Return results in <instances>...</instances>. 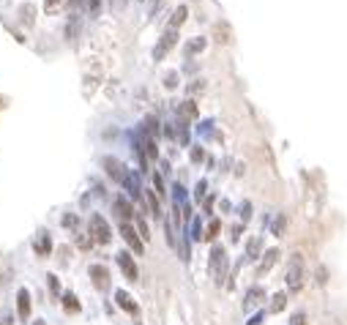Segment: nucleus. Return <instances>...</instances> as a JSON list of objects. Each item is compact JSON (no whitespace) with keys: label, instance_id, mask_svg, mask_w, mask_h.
<instances>
[{"label":"nucleus","instance_id":"obj_28","mask_svg":"<svg viewBox=\"0 0 347 325\" xmlns=\"http://www.w3.org/2000/svg\"><path fill=\"white\" fill-rule=\"evenodd\" d=\"M137 230H140V235L145 238V241L150 238V232H148V224H145V219H142V216H137Z\"/></svg>","mask_w":347,"mask_h":325},{"label":"nucleus","instance_id":"obj_24","mask_svg":"<svg viewBox=\"0 0 347 325\" xmlns=\"http://www.w3.org/2000/svg\"><path fill=\"white\" fill-rule=\"evenodd\" d=\"M47 284H49V293L57 298V295H60V282H57V276L49 274V276H47Z\"/></svg>","mask_w":347,"mask_h":325},{"label":"nucleus","instance_id":"obj_14","mask_svg":"<svg viewBox=\"0 0 347 325\" xmlns=\"http://www.w3.org/2000/svg\"><path fill=\"white\" fill-rule=\"evenodd\" d=\"M263 298H265V290L260 287V284L249 287V293H246V298H244V312H252V309H254V306H257Z\"/></svg>","mask_w":347,"mask_h":325},{"label":"nucleus","instance_id":"obj_15","mask_svg":"<svg viewBox=\"0 0 347 325\" xmlns=\"http://www.w3.org/2000/svg\"><path fill=\"white\" fill-rule=\"evenodd\" d=\"M115 304H118L123 312H129V315H140V306H137L134 301H131V295L123 293V290H118V293H115Z\"/></svg>","mask_w":347,"mask_h":325},{"label":"nucleus","instance_id":"obj_29","mask_svg":"<svg viewBox=\"0 0 347 325\" xmlns=\"http://www.w3.org/2000/svg\"><path fill=\"white\" fill-rule=\"evenodd\" d=\"M153 186H156V194H164V181H161V175H159V172H156V175H153Z\"/></svg>","mask_w":347,"mask_h":325},{"label":"nucleus","instance_id":"obj_19","mask_svg":"<svg viewBox=\"0 0 347 325\" xmlns=\"http://www.w3.org/2000/svg\"><path fill=\"white\" fill-rule=\"evenodd\" d=\"M175 137H178V142H181V145H189V120L178 118V123H175Z\"/></svg>","mask_w":347,"mask_h":325},{"label":"nucleus","instance_id":"obj_35","mask_svg":"<svg viewBox=\"0 0 347 325\" xmlns=\"http://www.w3.org/2000/svg\"><path fill=\"white\" fill-rule=\"evenodd\" d=\"M202 156H205V153H202V148H194L192 150V161H202Z\"/></svg>","mask_w":347,"mask_h":325},{"label":"nucleus","instance_id":"obj_41","mask_svg":"<svg viewBox=\"0 0 347 325\" xmlns=\"http://www.w3.org/2000/svg\"><path fill=\"white\" fill-rule=\"evenodd\" d=\"M0 325H11V317H3V320H0Z\"/></svg>","mask_w":347,"mask_h":325},{"label":"nucleus","instance_id":"obj_3","mask_svg":"<svg viewBox=\"0 0 347 325\" xmlns=\"http://www.w3.org/2000/svg\"><path fill=\"white\" fill-rule=\"evenodd\" d=\"M90 238H93L96 243H101V246L112 241V230H109L107 219L99 216V213H93V216H90Z\"/></svg>","mask_w":347,"mask_h":325},{"label":"nucleus","instance_id":"obj_33","mask_svg":"<svg viewBox=\"0 0 347 325\" xmlns=\"http://www.w3.org/2000/svg\"><path fill=\"white\" fill-rule=\"evenodd\" d=\"M167 243H170V246H175V232H172V224L167 222Z\"/></svg>","mask_w":347,"mask_h":325},{"label":"nucleus","instance_id":"obj_32","mask_svg":"<svg viewBox=\"0 0 347 325\" xmlns=\"http://www.w3.org/2000/svg\"><path fill=\"white\" fill-rule=\"evenodd\" d=\"M205 189H208V183H205V181H200V183H197V189H194V197H197V200H202V197H205Z\"/></svg>","mask_w":347,"mask_h":325},{"label":"nucleus","instance_id":"obj_7","mask_svg":"<svg viewBox=\"0 0 347 325\" xmlns=\"http://www.w3.org/2000/svg\"><path fill=\"white\" fill-rule=\"evenodd\" d=\"M101 164H104V170H107V175L112 178V181H118L120 186H123L126 175H129V170H126V167L120 164L118 159H112V156H104V159H101Z\"/></svg>","mask_w":347,"mask_h":325},{"label":"nucleus","instance_id":"obj_12","mask_svg":"<svg viewBox=\"0 0 347 325\" xmlns=\"http://www.w3.org/2000/svg\"><path fill=\"white\" fill-rule=\"evenodd\" d=\"M16 315H19V320H27V317H30V293H27L25 287L16 293Z\"/></svg>","mask_w":347,"mask_h":325},{"label":"nucleus","instance_id":"obj_21","mask_svg":"<svg viewBox=\"0 0 347 325\" xmlns=\"http://www.w3.org/2000/svg\"><path fill=\"white\" fill-rule=\"evenodd\" d=\"M178 118H183V120L197 118V107H194V101H183L181 107H178Z\"/></svg>","mask_w":347,"mask_h":325},{"label":"nucleus","instance_id":"obj_11","mask_svg":"<svg viewBox=\"0 0 347 325\" xmlns=\"http://www.w3.org/2000/svg\"><path fill=\"white\" fill-rule=\"evenodd\" d=\"M276 260H279V249H268V252L260 257V265H257V276H265L271 268L276 265Z\"/></svg>","mask_w":347,"mask_h":325},{"label":"nucleus","instance_id":"obj_40","mask_svg":"<svg viewBox=\"0 0 347 325\" xmlns=\"http://www.w3.org/2000/svg\"><path fill=\"white\" fill-rule=\"evenodd\" d=\"M317 282H320V284L326 282V268H320V271H317Z\"/></svg>","mask_w":347,"mask_h":325},{"label":"nucleus","instance_id":"obj_16","mask_svg":"<svg viewBox=\"0 0 347 325\" xmlns=\"http://www.w3.org/2000/svg\"><path fill=\"white\" fill-rule=\"evenodd\" d=\"M263 238H249V243H246V260H257V257H263Z\"/></svg>","mask_w":347,"mask_h":325},{"label":"nucleus","instance_id":"obj_9","mask_svg":"<svg viewBox=\"0 0 347 325\" xmlns=\"http://www.w3.org/2000/svg\"><path fill=\"white\" fill-rule=\"evenodd\" d=\"M90 282H93L96 290H101V293H107L109 290V271L104 268V265H90Z\"/></svg>","mask_w":347,"mask_h":325},{"label":"nucleus","instance_id":"obj_6","mask_svg":"<svg viewBox=\"0 0 347 325\" xmlns=\"http://www.w3.org/2000/svg\"><path fill=\"white\" fill-rule=\"evenodd\" d=\"M115 260H118V268L123 271V276L129 279V282H137V279H140V268H137L134 257H131L129 252H118Z\"/></svg>","mask_w":347,"mask_h":325},{"label":"nucleus","instance_id":"obj_26","mask_svg":"<svg viewBox=\"0 0 347 325\" xmlns=\"http://www.w3.org/2000/svg\"><path fill=\"white\" fill-rule=\"evenodd\" d=\"M200 238H202V222L192 219V241H200Z\"/></svg>","mask_w":347,"mask_h":325},{"label":"nucleus","instance_id":"obj_4","mask_svg":"<svg viewBox=\"0 0 347 325\" xmlns=\"http://www.w3.org/2000/svg\"><path fill=\"white\" fill-rule=\"evenodd\" d=\"M120 235H123V241L129 243V249L134 254H142L145 252V246H142V235L131 227V222H120Z\"/></svg>","mask_w":347,"mask_h":325},{"label":"nucleus","instance_id":"obj_38","mask_svg":"<svg viewBox=\"0 0 347 325\" xmlns=\"http://www.w3.org/2000/svg\"><path fill=\"white\" fill-rule=\"evenodd\" d=\"M63 224H66V227H74V224H77V219H74V216H66V219H63Z\"/></svg>","mask_w":347,"mask_h":325},{"label":"nucleus","instance_id":"obj_37","mask_svg":"<svg viewBox=\"0 0 347 325\" xmlns=\"http://www.w3.org/2000/svg\"><path fill=\"white\" fill-rule=\"evenodd\" d=\"M241 230H244L241 224H238V227H233V232H230V235H233V241H238V238H241Z\"/></svg>","mask_w":347,"mask_h":325},{"label":"nucleus","instance_id":"obj_34","mask_svg":"<svg viewBox=\"0 0 347 325\" xmlns=\"http://www.w3.org/2000/svg\"><path fill=\"white\" fill-rule=\"evenodd\" d=\"M88 8H90V14H99V8H101V0H88Z\"/></svg>","mask_w":347,"mask_h":325},{"label":"nucleus","instance_id":"obj_5","mask_svg":"<svg viewBox=\"0 0 347 325\" xmlns=\"http://www.w3.org/2000/svg\"><path fill=\"white\" fill-rule=\"evenodd\" d=\"M175 41H178V30H172V27H167L164 30V36L159 38V44L153 46V60H164V55L175 46Z\"/></svg>","mask_w":347,"mask_h":325},{"label":"nucleus","instance_id":"obj_27","mask_svg":"<svg viewBox=\"0 0 347 325\" xmlns=\"http://www.w3.org/2000/svg\"><path fill=\"white\" fill-rule=\"evenodd\" d=\"M287 325H306V312H304V309H298L296 315L290 317V323H287Z\"/></svg>","mask_w":347,"mask_h":325},{"label":"nucleus","instance_id":"obj_10","mask_svg":"<svg viewBox=\"0 0 347 325\" xmlns=\"http://www.w3.org/2000/svg\"><path fill=\"white\" fill-rule=\"evenodd\" d=\"M123 189L131 200H142V183H140V175H137V172H129V175H126Z\"/></svg>","mask_w":347,"mask_h":325},{"label":"nucleus","instance_id":"obj_39","mask_svg":"<svg viewBox=\"0 0 347 325\" xmlns=\"http://www.w3.org/2000/svg\"><path fill=\"white\" fill-rule=\"evenodd\" d=\"M55 5H57V0H44V8H47V11H52Z\"/></svg>","mask_w":347,"mask_h":325},{"label":"nucleus","instance_id":"obj_42","mask_svg":"<svg viewBox=\"0 0 347 325\" xmlns=\"http://www.w3.org/2000/svg\"><path fill=\"white\" fill-rule=\"evenodd\" d=\"M33 325H47V323H44V320H36V323H33Z\"/></svg>","mask_w":347,"mask_h":325},{"label":"nucleus","instance_id":"obj_18","mask_svg":"<svg viewBox=\"0 0 347 325\" xmlns=\"http://www.w3.org/2000/svg\"><path fill=\"white\" fill-rule=\"evenodd\" d=\"M63 309H66L68 312V315H77V312H79V301H77V295H74V293H63Z\"/></svg>","mask_w":347,"mask_h":325},{"label":"nucleus","instance_id":"obj_36","mask_svg":"<svg viewBox=\"0 0 347 325\" xmlns=\"http://www.w3.org/2000/svg\"><path fill=\"white\" fill-rule=\"evenodd\" d=\"M216 230H219V222L213 219V222H211V227H208V238H213V235H216Z\"/></svg>","mask_w":347,"mask_h":325},{"label":"nucleus","instance_id":"obj_31","mask_svg":"<svg viewBox=\"0 0 347 325\" xmlns=\"http://www.w3.org/2000/svg\"><path fill=\"white\" fill-rule=\"evenodd\" d=\"M249 216H252V202H244V205H241V219L249 222Z\"/></svg>","mask_w":347,"mask_h":325},{"label":"nucleus","instance_id":"obj_1","mask_svg":"<svg viewBox=\"0 0 347 325\" xmlns=\"http://www.w3.org/2000/svg\"><path fill=\"white\" fill-rule=\"evenodd\" d=\"M227 271H230V260H227L224 246H213L211 257H208V274H211L216 287H222V284L227 282Z\"/></svg>","mask_w":347,"mask_h":325},{"label":"nucleus","instance_id":"obj_8","mask_svg":"<svg viewBox=\"0 0 347 325\" xmlns=\"http://www.w3.org/2000/svg\"><path fill=\"white\" fill-rule=\"evenodd\" d=\"M112 213L118 216V222H131L134 219V208L126 197H115L112 200Z\"/></svg>","mask_w":347,"mask_h":325},{"label":"nucleus","instance_id":"obj_22","mask_svg":"<svg viewBox=\"0 0 347 325\" xmlns=\"http://www.w3.org/2000/svg\"><path fill=\"white\" fill-rule=\"evenodd\" d=\"M285 306H287V295L285 293H276L274 298H271V312H274V315L285 312Z\"/></svg>","mask_w":347,"mask_h":325},{"label":"nucleus","instance_id":"obj_30","mask_svg":"<svg viewBox=\"0 0 347 325\" xmlns=\"http://www.w3.org/2000/svg\"><path fill=\"white\" fill-rule=\"evenodd\" d=\"M164 85H167V88H175V85H178V74L170 71V74L164 77Z\"/></svg>","mask_w":347,"mask_h":325},{"label":"nucleus","instance_id":"obj_20","mask_svg":"<svg viewBox=\"0 0 347 325\" xmlns=\"http://www.w3.org/2000/svg\"><path fill=\"white\" fill-rule=\"evenodd\" d=\"M186 14H189L186 5H178L175 14H172V19H170V27H172V30H178V27H181L183 22H186Z\"/></svg>","mask_w":347,"mask_h":325},{"label":"nucleus","instance_id":"obj_17","mask_svg":"<svg viewBox=\"0 0 347 325\" xmlns=\"http://www.w3.org/2000/svg\"><path fill=\"white\" fill-rule=\"evenodd\" d=\"M205 44H208L205 38L197 36V38H192V41L186 44V49H183V52H186V57H194V55H200V52L205 49Z\"/></svg>","mask_w":347,"mask_h":325},{"label":"nucleus","instance_id":"obj_13","mask_svg":"<svg viewBox=\"0 0 347 325\" xmlns=\"http://www.w3.org/2000/svg\"><path fill=\"white\" fill-rule=\"evenodd\" d=\"M33 249H36V254H41V257H49V252H52V238H49L47 230H41V232L36 235V241H33Z\"/></svg>","mask_w":347,"mask_h":325},{"label":"nucleus","instance_id":"obj_23","mask_svg":"<svg viewBox=\"0 0 347 325\" xmlns=\"http://www.w3.org/2000/svg\"><path fill=\"white\" fill-rule=\"evenodd\" d=\"M285 227H287V216H285V213H279V216L271 222V232L279 238V235H285Z\"/></svg>","mask_w":347,"mask_h":325},{"label":"nucleus","instance_id":"obj_2","mask_svg":"<svg viewBox=\"0 0 347 325\" xmlns=\"http://www.w3.org/2000/svg\"><path fill=\"white\" fill-rule=\"evenodd\" d=\"M304 279H306V263H304V254L296 252V254H290V260H287V268H285L287 290L298 293V290L304 287Z\"/></svg>","mask_w":347,"mask_h":325},{"label":"nucleus","instance_id":"obj_25","mask_svg":"<svg viewBox=\"0 0 347 325\" xmlns=\"http://www.w3.org/2000/svg\"><path fill=\"white\" fill-rule=\"evenodd\" d=\"M148 202H150V213H153V216H161V205H159V200H156V194H150L148 191Z\"/></svg>","mask_w":347,"mask_h":325}]
</instances>
